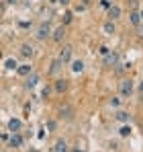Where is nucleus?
<instances>
[{
	"mask_svg": "<svg viewBox=\"0 0 143 152\" xmlns=\"http://www.w3.org/2000/svg\"><path fill=\"white\" fill-rule=\"evenodd\" d=\"M51 33H53V31H51L49 23H45V21H43L41 25L37 27V39H41V41H43V39H47V37L51 35Z\"/></svg>",
	"mask_w": 143,
	"mask_h": 152,
	"instance_id": "2",
	"label": "nucleus"
},
{
	"mask_svg": "<svg viewBox=\"0 0 143 152\" xmlns=\"http://www.w3.org/2000/svg\"><path fill=\"white\" fill-rule=\"evenodd\" d=\"M61 66H64V62H61L59 58H57V60H53V62H51V66H49V74H57Z\"/></svg>",
	"mask_w": 143,
	"mask_h": 152,
	"instance_id": "13",
	"label": "nucleus"
},
{
	"mask_svg": "<svg viewBox=\"0 0 143 152\" xmlns=\"http://www.w3.org/2000/svg\"><path fill=\"white\" fill-rule=\"evenodd\" d=\"M119 134L123 136V138H127V136H131V127H129V126H123V127L119 129Z\"/></svg>",
	"mask_w": 143,
	"mask_h": 152,
	"instance_id": "20",
	"label": "nucleus"
},
{
	"mask_svg": "<svg viewBox=\"0 0 143 152\" xmlns=\"http://www.w3.org/2000/svg\"><path fill=\"white\" fill-rule=\"evenodd\" d=\"M37 82H39V74H31V76H27L25 86H27V88H35V86H37Z\"/></svg>",
	"mask_w": 143,
	"mask_h": 152,
	"instance_id": "12",
	"label": "nucleus"
},
{
	"mask_svg": "<svg viewBox=\"0 0 143 152\" xmlns=\"http://www.w3.org/2000/svg\"><path fill=\"white\" fill-rule=\"evenodd\" d=\"M8 146H10V148H21V146H23V138H21V134H12L10 140H8Z\"/></svg>",
	"mask_w": 143,
	"mask_h": 152,
	"instance_id": "7",
	"label": "nucleus"
},
{
	"mask_svg": "<svg viewBox=\"0 0 143 152\" xmlns=\"http://www.w3.org/2000/svg\"><path fill=\"white\" fill-rule=\"evenodd\" d=\"M102 29H104L106 35H113V33H115V23H113V21H106V23L102 25Z\"/></svg>",
	"mask_w": 143,
	"mask_h": 152,
	"instance_id": "18",
	"label": "nucleus"
},
{
	"mask_svg": "<svg viewBox=\"0 0 143 152\" xmlns=\"http://www.w3.org/2000/svg\"><path fill=\"white\" fill-rule=\"evenodd\" d=\"M100 53H102V56H106V53H110V50H108L106 45H102V48H100Z\"/></svg>",
	"mask_w": 143,
	"mask_h": 152,
	"instance_id": "24",
	"label": "nucleus"
},
{
	"mask_svg": "<svg viewBox=\"0 0 143 152\" xmlns=\"http://www.w3.org/2000/svg\"><path fill=\"white\" fill-rule=\"evenodd\" d=\"M21 56H25V58H31V56H33V48H31L29 43L21 45Z\"/></svg>",
	"mask_w": 143,
	"mask_h": 152,
	"instance_id": "17",
	"label": "nucleus"
},
{
	"mask_svg": "<svg viewBox=\"0 0 143 152\" xmlns=\"http://www.w3.org/2000/svg\"><path fill=\"white\" fill-rule=\"evenodd\" d=\"M104 66H108V68H113V66H119V53H117V51H110V53H106V56H104Z\"/></svg>",
	"mask_w": 143,
	"mask_h": 152,
	"instance_id": "4",
	"label": "nucleus"
},
{
	"mask_svg": "<svg viewBox=\"0 0 143 152\" xmlns=\"http://www.w3.org/2000/svg\"><path fill=\"white\" fill-rule=\"evenodd\" d=\"M4 70H19V62L14 58H6L4 60Z\"/></svg>",
	"mask_w": 143,
	"mask_h": 152,
	"instance_id": "11",
	"label": "nucleus"
},
{
	"mask_svg": "<svg viewBox=\"0 0 143 152\" xmlns=\"http://www.w3.org/2000/svg\"><path fill=\"white\" fill-rule=\"evenodd\" d=\"M64 33H66L64 25H61V27H57V29L53 31V35H51V37H53V41H61V39H64Z\"/></svg>",
	"mask_w": 143,
	"mask_h": 152,
	"instance_id": "15",
	"label": "nucleus"
},
{
	"mask_svg": "<svg viewBox=\"0 0 143 152\" xmlns=\"http://www.w3.org/2000/svg\"><path fill=\"white\" fill-rule=\"evenodd\" d=\"M106 17H108V21H117V19L121 17V8L119 6H110L108 12H106Z\"/></svg>",
	"mask_w": 143,
	"mask_h": 152,
	"instance_id": "10",
	"label": "nucleus"
},
{
	"mask_svg": "<svg viewBox=\"0 0 143 152\" xmlns=\"http://www.w3.org/2000/svg\"><path fill=\"white\" fill-rule=\"evenodd\" d=\"M119 97H113V99H110V107H119Z\"/></svg>",
	"mask_w": 143,
	"mask_h": 152,
	"instance_id": "23",
	"label": "nucleus"
},
{
	"mask_svg": "<svg viewBox=\"0 0 143 152\" xmlns=\"http://www.w3.org/2000/svg\"><path fill=\"white\" fill-rule=\"evenodd\" d=\"M119 93H121V97H131L133 95V80L123 78L119 82Z\"/></svg>",
	"mask_w": 143,
	"mask_h": 152,
	"instance_id": "1",
	"label": "nucleus"
},
{
	"mask_svg": "<svg viewBox=\"0 0 143 152\" xmlns=\"http://www.w3.org/2000/svg\"><path fill=\"white\" fill-rule=\"evenodd\" d=\"M70 21H72V12H66V15H64V25H68Z\"/></svg>",
	"mask_w": 143,
	"mask_h": 152,
	"instance_id": "22",
	"label": "nucleus"
},
{
	"mask_svg": "<svg viewBox=\"0 0 143 152\" xmlns=\"http://www.w3.org/2000/svg\"><path fill=\"white\" fill-rule=\"evenodd\" d=\"M82 70H84V62H82V60H74V62H72V72H74V74H80Z\"/></svg>",
	"mask_w": 143,
	"mask_h": 152,
	"instance_id": "14",
	"label": "nucleus"
},
{
	"mask_svg": "<svg viewBox=\"0 0 143 152\" xmlns=\"http://www.w3.org/2000/svg\"><path fill=\"white\" fill-rule=\"evenodd\" d=\"M59 2H61V4H70V0H59Z\"/></svg>",
	"mask_w": 143,
	"mask_h": 152,
	"instance_id": "26",
	"label": "nucleus"
},
{
	"mask_svg": "<svg viewBox=\"0 0 143 152\" xmlns=\"http://www.w3.org/2000/svg\"><path fill=\"white\" fill-rule=\"evenodd\" d=\"M129 21H131L135 27H139V25H141V21H143L141 12H139V10H131V12H129Z\"/></svg>",
	"mask_w": 143,
	"mask_h": 152,
	"instance_id": "9",
	"label": "nucleus"
},
{
	"mask_svg": "<svg viewBox=\"0 0 143 152\" xmlns=\"http://www.w3.org/2000/svg\"><path fill=\"white\" fill-rule=\"evenodd\" d=\"M29 152H39V150H37V148H31V150H29Z\"/></svg>",
	"mask_w": 143,
	"mask_h": 152,
	"instance_id": "29",
	"label": "nucleus"
},
{
	"mask_svg": "<svg viewBox=\"0 0 143 152\" xmlns=\"http://www.w3.org/2000/svg\"><path fill=\"white\" fill-rule=\"evenodd\" d=\"M72 53H74V48L72 45H64L61 51H59V60L64 64H68V62H72Z\"/></svg>",
	"mask_w": 143,
	"mask_h": 152,
	"instance_id": "3",
	"label": "nucleus"
},
{
	"mask_svg": "<svg viewBox=\"0 0 143 152\" xmlns=\"http://www.w3.org/2000/svg\"><path fill=\"white\" fill-rule=\"evenodd\" d=\"M47 129H55V121H49V124H47Z\"/></svg>",
	"mask_w": 143,
	"mask_h": 152,
	"instance_id": "25",
	"label": "nucleus"
},
{
	"mask_svg": "<svg viewBox=\"0 0 143 152\" xmlns=\"http://www.w3.org/2000/svg\"><path fill=\"white\" fill-rule=\"evenodd\" d=\"M53 88H55L57 93H66V91H68V80H66V78H57L55 84H53Z\"/></svg>",
	"mask_w": 143,
	"mask_h": 152,
	"instance_id": "8",
	"label": "nucleus"
},
{
	"mask_svg": "<svg viewBox=\"0 0 143 152\" xmlns=\"http://www.w3.org/2000/svg\"><path fill=\"white\" fill-rule=\"evenodd\" d=\"M141 19H143V10H141Z\"/></svg>",
	"mask_w": 143,
	"mask_h": 152,
	"instance_id": "30",
	"label": "nucleus"
},
{
	"mask_svg": "<svg viewBox=\"0 0 143 152\" xmlns=\"http://www.w3.org/2000/svg\"><path fill=\"white\" fill-rule=\"evenodd\" d=\"M6 2H8V4H17V0H6Z\"/></svg>",
	"mask_w": 143,
	"mask_h": 152,
	"instance_id": "27",
	"label": "nucleus"
},
{
	"mask_svg": "<svg viewBox=\"0 0 143 152\" xmlns=\"http://www.w3.org/2000/svg\"><path fill=\"white\" fill-rule=\"evenodd\" d=\"M59 113H61V117H70V107H66V109H61V111H59Z\"/></svg>",
	"mask_w": 143,
	"mask_h": 152,
	"instance_id": "21",
	"label": "nucleus"
},
{
	"mask_svg": "<svg viewBox=\"0 0 143 152\" xmlns=\"http://www.w3.org/2000/svg\"><path fill=\"white\" fill-rule=\"evenodd\" d=\"M74 152H84V150H80V148H74Z\"/></svg>",
	"mask_w": 143,
	"mask_h": 152,
	"instance_id": "28",
	"label": "nucleus"
},
{
	"mask_svg": "<svg viewBox=\"0 0 143 152\" xmlns=\"http://www.w3.org/2000/svg\"><path fill=\"white\" fill-rule=\"evenodd\" d=\"M117 119H119V121H123V124H127V121L131 119V115H129L127 111H119V113H117Z\"/></svg>",
	"mask_w": 143,
	"mask_h": 152,
	"instance_id": "19",
	"label": "nucleus"
},
{
	"mask_svg": "<svg viewBox=\"0 0 143 152\" xmlns=\"http://www.w3.org/2000/svg\"><path fill=\"white\" fill-rule=\"evenodd\" d=\"M17 72H19V76H31V74H33L29 64H23V66H19V70H17Z\"/></svg>",
	"mask_w": 143,
	"mask_h": 152,
	"instance_id": "16",
	"label": "nucleus"
},
{
	"mask_svg": "<svg viewBox=\"0 0 143 152\" xmlns=\"http://www.w3.org/2000/svg\"><path fill=\"white\" fill-rule=\"evenodd\" d=\"M53 152H70V148H68V142H66L64 138L55 140V144H53Z\"/></svg>",
	"mask_w": 143,
	"mask_h": 152,
	"instance_id": "6",
	"label": "nucleus"
},
{
	"mask_svg": "<svg viewBox=\"0 0 143 152\" xmlns=\"http://www.w3.org/2000/svg\"><path fill=\"white\" fill-rule=\"evenodd\" d=\"M8 129H10L12 134H19V132L23 129V121H21L19 117H12V119H8Z\"/></svg>",
	"mask_w": 143,
	"mask_h": 152,
	"instance_id": "5",
	"label": "nucleus"
}]
</instances>
